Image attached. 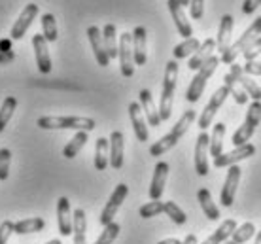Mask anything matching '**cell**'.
Here are the masks:
<instances>
[{
    "mask_svg": "<svg viewBox=\"0 0 261 244\" xmlns=\"http://www.w3.org/2000/svg\"><path fill=\"white\" fill-rule=\"evenodd\" d=\"M42 36L46 42H55L59 38V29H57V19L53 13H44L42 15Z\"/></svg>",
    "mask_w": 261,
    "mask_h": 244,
    "instance_id": "cell-34",
    "label": "cell"
},
{
    "mask_svg": "<svg viewBox=\"0 0 261 244\" xmlns=\"http://www.w3.org/2000/svg\"><path fill=\"white\" fill-rule=\"evenodd\" d=\"M227 95H229V89L225 86L218 87V89L214 91V95H212V97H210V100H208V104L204 106L202 114L199 116V129H201V131H206V129L212 125L216 114H218V110H220V108H222V104L225 102Z\"/></svg>",
    "mask_w": 261,
    "mask_h": 244,
    "instance_id": "cell-7",
    "label": "cell"
},
{
    "mask_svg": "<svg viewBox=\"0 0 261 244\" xmlns=\"http://www.w3.org/2000/svg\"><path fill=\"white\" fill-rule=\"evenodd\" d=\"M108 165H110V144H108V139L100 137L95 144V169L106 171Z\"/></svg>",
    "mask_w": 261,
    "mask_h": 244,
    "instance_id": "cell-28",
    "label": "cell"
},
{
    "mask_svg": "<svg viewBox=\"0 0 261 244\" xmlns=\"http://www.w3.org/2000/svg\"><path fill=\"white\" fill-rule=\"evenodd\" d=\"M223 82H225V87L229 89V95H233L237 104H246L248 102V95L242 91V87L235 82V78L231 74H225L223 76Z\"/></svg>",
    "mask_w": 261,
    "mask_h": 244,
    "instance_id": "cell-36",
    "label": "cell"
},
{
    "mask_svg": "<svg viewBox=\"0 0 261 244\" xmlns=\"http://www.w3.org/2000/svg\"><path fill=\"white\" fill-rule=\"evenodd\" d=\"M190 13H191V19H202L204 0H190Z\"/></svg>",
    "mask_w": 261,
    "mask_h": 244,
    "instance_id": "cell-44",
    "label": "cell"
},
{
    "mask_svg": "<svg viewBox=\"0 0 261 244\" xmlns=\"http://www.w3.org/2000/svg\"><path fill=\"white\" fill-rule=\"evenodd\" d=\"M255 235V225L252 224V222H246V224H242L241 227H237L235 231H233V235H231V240L235 244H244L248 242L250 238Z\"/></svg>",
    "mask_w": 261,
    "mask_h": 244,
    "instance_id": "cell-38",
    "label": "cell"
},
{
    "mask_svg": "<svg viewBox=\"0 0 261 244\" xmlns=\"http://www.w3.org/2000/svg\"><path fill=\"white\" fill-rule=\"evenodd\" d=\"M242 70L248 76H261V63L259 61H246V65L242 66Z\"/></svg>",
    "mask_w": 261,
    "mask_h": 244,
    "instance_id": "cell-46",
    "label": "cell"
},
{
    "mask_svg": "<svg viewBox=\"0 0 261 244\" xmlns=\"http://www.w3.org/2000/svg\"><path fill=\"white\" fill-rule=\"evenodd\" d=\"M110 144V167L112 169H121L123 167V152H125V139L121 131H114L108 139Z\"/></svg>",
    "mask_w": 261,
    "mask_h": 244,
    "instance_id": "cell-21",
    "label": "cell"
},
{
    "mask_svg": "<svg viewBox=\"0 0 261 244\" xmlns=\"http://www.w3.org/2000/svg\"><path fill=\"white\" fill-rule=\"evenodd\" d=\"M40 129H72V131H93L97 123L91 118L80 116H42L38 118Z\"/></svg>",
    "mask_w": 261,
    "mask_h": 244,
    "instance_id": "cell-3",
    "label": "cell"
},
{
    "mask_svg": "<svg viewBox=\"0 0 261 244\" xmlns=\"http://www.w3.org/2000/svg\"><path fill=\"white\" fill-rule=\"evenodd\" d=\"M242 55H244V59L246 61H255L257 57H259L261 55V34L254 40V42H252V44H250L248 47H246V49H244Z\"/></svg>",
    "mask_w": 261,
    "mask_h": 244,
    "instance_id": "cell-43",
    "label": "cell"
},
{
    "mask_svg": "<svg viewBox=\"0 0 261 244\" xmlns=\"http://www.w3.org/2000/svg\"><path fill=\"white\" fill-rule=\"evenodd\" d=\"M0 47H4V51H10V42H0ZM2 51V49H0Z\"/></svg>",
    "mask_w": 261,
    "mask_h": 244,
    "instance_id": "cell-51",
    "label": "cell"
},
{
    "mask_svg": "<svg viewBox=\"0 0 261 244\" xmlns=\"http://www.w3.org/2000/svg\"><path fill=\"white\" fill-rule=\"evenodd\" d=\"M237 229V222L233 218L225 220V222H222V225L216 229L212 235H210L206 240L202 244H223L225 240H227L231 235H233V231Z\"/></svg>",
    "mask_w": 261,
    "mask_h": 244,
    "instance_id": "cell-27",
    "label": "cell"
},
{
    "mask_svg": "<svg viewBox=\"0 0 261 244\" xmlns=\"http://www.w3.org/2000/svg\"><path fill=\"white\" fill-rule=\"evenodd\" d=\"M87 139H89V137H87V132L85 131H76L74 139H70V142L63 148V155H65L66 159H74L80 152H82V148L85 146Z\"/></svg>",
    "mask_w": 261,
    "mask_h": 244,
    "instance_id": "cell-33",
    "label": "cell"
},
{
    "mask_svg": "<svg viewBox=\"0 0 261 244\" xmlns=\"http://www.w3.org/2000/svg\"><path fill=\"white\" fill-rule=\"evenodd\" d=\"M197 199H199V205H201L206 218L212 220V222H216V220L220 218V210H218L216 203L212 201V195H210V192L206 187H201V189L197 192Z\"/></svg>",
    "mask_w": 261,
    "mask_h": 244,
    "instance_id": "cell-29",
    "label": "cell"
},
{
    "mask_svg": "<svg viewBox=\"0 0 261 244\" xmlns=\"http://www.w3.org/2000/svg\"><path fill=\"white\" fill-rule=\"evenodd\" d=\"M259 6H261V0H244L242 2V13L250 15V13H254Z\"/></svg>",
    "mask_w": 261,
    "mask_h": 244,
    "instance_id": "cell-47",
    "label": "cell"
},
{
    "mask_svg": "<svg viewBox=\"0 0 261 244\" xmlns=\"http://www.w3.org/2000/svg\"><path fill=\"white\" fill-rule=\"evenodd\" d=\"M100 33H102V42H105V49L108 53V57L116 59L118 57V31H116V25L108 23Z\"/></svg>",
    "mask_w": 261,
    "mask_h": 244,
    "instance_id": "cell-30",
    "label": "cell"
},
{
    "mask_svg": "<svg viewBox=\"0 0 261 244\" xmlns=\"http://www.w3.org/2000/svg\"><path fill=\"white\" fill-rule=\"evenodd\" d=\"M218 65H220V57H218V55H212V57H208V59L202 63L201 68L197 70L195 78L191 79L188 91H186V100H188V102H197V100L201 99L202 91H204V87H206V82H208L210 76L216 72Z\"/></svg>",
    "mask_w": 261,
    "mask_h": 244,
    "instance_id": "cell-4",
    "label": "cell"
},
{
    "mask_svg": "<svg viewBox=\"0 0 261 244\" xmlns=\"http://www.w3.org/2000/svg\"><path fill=\"white\" fill-rule=\"evenodd\" d=\"M13 235V224L12 222H2L0 224V244H6L8 242V238Z\"/></svg>",
    "mask_w": 261,
    "mask_h": 244,
    "instance_id": "cell-45",
    "label": "cell"
},
{
    "mask_svg": "<svg viewBox=\"0 0 261 244\" xmlns=\"http://www.w3.org/2000/svg\"><path fill=\"white\" fill-rule=\"evenodd\" d=\"M10 163H12V152L8 148L0 150V182H4L10 174Z\"/></svg>",
    "mask_w": 261,
    "mask_h": 244,
    "instance_id": "cell-42",
    "label": "cell"
},
{
    "mask_svg": "<svg viewBox=\"0 0 261 244\" xmlns=\"http://www.w3.org/2000/svg\"><path fill=\"white\" fill-rule=\"evenodd\" d=\"M44 227H46V220L44 218H27L17 222V224H13V233L15 235L38 233V231H44Z\"/></svg>",
    "mask_w": 261,
    "mask_h": 244,
    "instance_id": "cell-31",
    "label": "cell"
},
{
    "mask_svg": "<svg viewBox=\"0 0 261 244\" xmlns=\"http://www.w3.org/2000/svg\"><path fill=\"white\" fill-rule=\"evenodd\" d=\"M167 6H169V12L172 15V19H174V25H176L180 36L191 38L193 29H191V23L188 19V15H186V12H184V8L178 4V0H167Z\"/></svg>",
    "mask_w": 261,
    "mask_h": 244,
    "instance_id": "cell-16",
    "label": "cell"
},
{
    "mask_svg": "<svg viewBox=\"0 0 261 244\" xmlns=\"http://www.w3.org/2000/svg\"><path fill=\"white\" fill-rule=\"evenodd\" d=\"M46 244H63V242H61L59 238H53V240H49V242H46Z\"/></svg>",
    "mask_w": 261,
    "mask_h": 244,
    "instance_id": "cell-53",
    "label": "cell"
},
{
    "mask_svg": "<svg viewBox=\"0 0 261 244\" xmlns=\"http://www.w3.org/2000/svg\"><path fill=\"white\" fill-rule=\"evenodd\" d=\"M241 167L239 165H231L227 171V178H225V184L222 187V201L223 206H231L233 205V201H235V195H237V187H239V182H241Z\"/></svg>",
    "mask_w": 261,
    "mask_h": 244,
    "instance_id": "cell-14",
    "label": "cell"
},
{
    "mask_svg": "<svg viewBox=\"0 0 261 244\" xmlns=\"http://www.w3.org/2000/svg\"><path fill=\"white\" fill-rule=\"evenodd\" d=\"M163 212L176 225H184L186 222H188V216H186V212H184L182 208L176 205V203H172V201H167V203H163Z\"/></svg>",
    "mask_w": 261,
    "mask_h": 244,
    "instance_id": "cell-39",
    "label": "cell"
},
{
    "mask_svg": "<svg viewBox=\"0 0 261 244\" xmlns=\"http://www.w3.org/2000/svg\"><path fill=\"white\" fill-rule=\"evenodd\" d=\"M178 82V63L169 61L165 68V79H163V91H161V100H159V118L161 121H167L172 116V100H174V91H176Z\"/></svg>",
    "mask_w": 261,
    "mask_h": 244,
    "instance_id": "cell-2",
    "label": "cell"
},
{
    "mask_svg": "<svg viewBox=\"0 0 261 244\" xmlns=\"http://www.w3.org/2000/svg\"><path fill=\"white\" fill-rule=\"evenodd\" d=\"M130 38H133V59H135V65H146V59H148V51H146L148 33H146V29L144 26H137L130 33Z\"/></svg>",
    "mask_w": 261,
    "mask_h": 244,
    "instance_id": "cell-15",
    "label": "cell"
},
{
    "mask_svg": "<svg viewBox=\"0 0 261 244\" xmlns=\"http://www.w3.org/2000/svg\"><path fill=\"white\" fill-rule=\"evenodd\" d=\"M182 244H197V237L191 233V235H188V237L184 238V242Z\"/></svg>",
    "mask_w": 261,
    "mask_h": 244,
    "instance_id": "cell-49",
    "label": "cell"
},
{
    "mask_svg": "<svg viewBox=\"0 0 261 244\" xmlns=\"http://www.w3.org/2000/svg\"><path fill=\"white\" fill-rule=\"evenodd\" d=\"M261 34V17H257V19H254V23L242 33V36L239 40H237L235 44H231V46L227 47V51L222 53L220 55V63H225V65H233L235 63V59L241 55V53H244V49L254 42L257 36Z\"/></svg>",
    "mask_w": 261,
    "mask_h": 244,
    "instance_id": "cell-5",
    "label": "cell"
},
{
    "mask_svg": "<svg viewBox=\"0 0 261 244\" xmlns=\"http://www.w3.org/2000/svg\"><path fill=\"white\" fill-rule=\"evenodd\" d=\"M255 153V146L254 144H242V146H237L233 148L231 152L227 153H220L218 157H214V167L216 169H223V167H231V165H237L239 161L242 159H248L252 157Z\"/></svg>",
    "mask_w": 261,
    "mask_h": 244,
    "instance_id": "cell-10",
    "label": "cell"
},
{
    "mask_svg": "<svg viewBox=\"0 0 261 244\" xmlns=\"http://www.w3.org/2000/svg\"><path fill=\"white\" fill-rule=\"evenodd\" d=\"M169 163L165 161H159L155 165V171H153V178H151L150 185V199L151 201H159L161 195L165 192V184H167V178H169Z\"/></svg>",
    "mask_w": 261,
    "mask_h": 244,
    "instance_id": "cell-18",
    "label": "cell"
},
{
    "mask_svg": "<svg viewBox=\"0 0 261 244\" xmlns=\"http://www.w3.org/2000/svg\"><path fill=\"white\" fill-rule=\"evenodd\" d=\"M57 227L61 237L72 235V214H70V201L66 197L57 199Z\"/></svg>",
    "mask_w": 261,
    "mask_h": 244,
    "instance_id": "cell-22",
    "label": "cell"
},
{
    "mask_svg": "<svg viewBox=\"0 0 261 244\" xmlns=\"http://www.w3.org/2000/svg\"><path fill=\"white\" fill-rule=\"evenodd\" d=\"M34 55H36V65L42 74L51 72V57H49V49H47V42L42 34H34L33 38Z\"/></svg>",
    "mask_w": 261,
    "mask_h": 244,
    "instance_id": "cell-17",
    "label": "cell"
},
{
    "mask_svg": "<svg viewBox=\"0 0 261 244\" xmlns=\"http://www.w3.org/2000/svg\"><path fill=\"white\" fill-rule=\"evenodd\" d=\"M208 142H210V137L206 134V131H201V134L197 137V144H195V171L199 176H206L210 171Z\"/></svg>",
    "mask_w": 261,
    "mask_h": 244,
    "instance_id": "cell-13",
    "label": "cell"
},
{
    "mask_svg": "<svg viewBox=\"0 0 261 244\" xmlns=\"http://www.w3.org/2000/svg\"><path fill=\"white\" fill-rule=\"evenodd\" d=\"M138 97H140V108H142V114L146 116L148 119V123L151 127H159L161 125V118H159V110H157L155 102H153V97H151L150 89H142V91L138 93Z\"/></svg>",
    "mask_w": 261,
    "mask_h": 244,
    "instance_id": "cell-23",
    "label": "cell"
},
{
    "mask_svg": "<svg viewBox=\"0 0 261 244\" xmlns=\"http://www.w3.org/2000/svg\"><path fill=\"white\" fill-rule=\"evenodd\" d=\"M233 26H235V21H233V15L225 13L220 21V29H218V38H216V47L220 55L227 51V47L231 46V34H233Z\"/></svg>",
    "mask_w": 261,
    "mask_h": 244,
    "instance_id": "cell-24",
    "label": "cell"
},
{
    "mask_svg": "<svg viewBox=\"0 0 261 244\" xmlns=\"http://www.w3.org/2000/svg\"><path fill=\"white\" fill-rule=\"evenodd\" d=\"M197 114L195 110H188V112L182 114V118L176 121V125L172 127V131L169 132V134H165L163 139H159L155 142V144H151L150 148V155H153V157H159V155H163V153H167L169 150H172L174 146L182 140V137L188 132V129H190V125H193V121H195Z\"/></svg>",
    "mask_w": 261,
    "mask_h": 244,
    "instance_id": "cell-1",
    "label": "cell"
},
{
    "mask_svg": "<svg viewBox=\"0 0 261 244\" xmlns=\"http://www.w3.org/2000/svg\"><path fill=\"white\" fill-rule=\"evenodd\" d=\"M87 235V216L82 208H76L72 214V237H74V244H87L85 240Z\"/></svg>",
    "mask_w": 261,
    "mask_h": 244,
    "instance_id": "cell-25",
    "label": "cell"
},
{
    "mask_svg": "<svg viewBox=\"0 0 261 244\" xmlns=\"http://www.w3.org/2000/svg\"><path fill=\"white\" fill-rule=\"evenodd\" d=\"M127 193H129V187H127L125 184L116 185V189L112 192V195H110V199H108L106 206L102 208V212H100V224L108 225V224H112V222H114V218H116L118 210L121 208V205H123L125 199H127Z\"/></svg>",
    "mask_w": 261,
    "mask_h": 244,
    "instance_id": "cell-9",
    "label": "cell"
},
{
    "mask_svg": "<svg viewBox=\"0 0 261 244\" xmlns=\"http://www.w3.org/2000/svg\"><path fill=\"white\" fill-rule=\"evenodd\" d=\"M199 46H201V42L197 38H186L182 42V44H178L174 49H172V55H174V61L178 59H186V57H190V55H193V53L199 49Z\"/></svg>",
    "mask_w": 261,
    "mask_h": 244,
    "instance_id": "cell-35",
    "label": "cell"
},
{
    "mask_svg": "<svg viewBox=\"0 0 261 244\" xmlns=\"http://www.w3.org/2000/svg\"><path fill=\"white\" fill-rule=\"evenodd\" d=\"M159 244H182V240H178V238H165Z\"/></svg>",
    "mask_w": 261,
    "mask_h": 244,
    "instance_id": "cell-50",
    "label": "cell"
},
{
    "mask_svg": "<svg viewBox=\"0 0 261 244\" xmlns=\"http://www.w3.org/2000/svg\"><path fill=\"white\" fill-rule=\"evenodd\" d=\"M36 15H38V4H33V2L27 4V6L23 8V12L19 13V17L13 23L12 31H10V36H12L13 40L23 38L27 34V31H29V26L33 25V21L36 19Z\"/></svg>",
    "mask_w": 261,
    "mask_h": 244,
    "instance_id": "cell-11",
    "label": "cell"
},
{
    "mask_svg": "<svg viewBox=\"0 0 261 244\" xmlns=\"http://www.w3.org/2000/svg\"><path fill=\"white\" fill-rule=\"evenodd\" d=\"M161 212H163V203H161V201H150V203H146V205L140 206L138 214H140L144 220H148V218H153V216H159Z\"/></svg>",
    "mask_w": 261,
    "mask_h": 244,
    "instance_id": "cell-41",
    "label": "cell"
},
{
    "mask_svg": "<svg viewBox=\"0 0 261 244\" xmlns=\"http://www.w3.org/2000/svg\"><path fill=\"white\" fill-rule=\"evenodd\" d=\"M178 4L182 8H186V6H190V0H178Z\"/></svg>",
    "mask_w": 261,
    "mask_h": 244,
    "instance_id": "cell-52",
    "label": "cell"
},
{
    "mask_svg": "<svg viewBox=\"0 0 261 244\" xmlns=\"http://www.w3.org/2000/svg\"><path fill=\"white\" fill-rule=\"evenodd\" d=\"M129 118H130V123H133V131H135V134H137V140L146 142V140L150 139V131H148L142 108H140L138 102H130L129 104Z\"/></svg>",
    "mask_w": 261,
    "mask_h": 244,
    "instance_id": "cell-19",
    "label": "cell"
},
{
    "mask_svg": "<svg viewBox=\"0 0 261 244\" xmlns=\"http://www.w3.org/2000/svg\"><path fill=\"white\" fill-rule=\"evenodd\" d=\"M229 74L235 78V82L242 87V91L246 93L250 99H252V100H261V87L255 84L254 79L250 78L248 74L242 70L241 65L233 63V65H231V72H229Z\"/></svg>",
    "mask_w": 261,
    "mask_h": 244,
    "instance_id": "cell-12",
    "label": "cell"
},
{
    "mask_svg": "<svg viewBox=\"0 0 261 244\" xmlns=\"http://www.w3.org/2000/svg\"><path fill=\"white\" fill-rule=\"evenodd\" d=\"M119 231H121V227H119V224H116V222L105 225V231L100 233V237L95 240V244H112L118 238Z\"/></svg>",
    "mask_w": 261,
    "mask_h": 244,
    "instance_id": "cell-40",
    "label": "cell"
},
{
    "mask_svg": "<svg viewBox=\"0 0 261 244\" xmlns=\"http://www.w3.org/2000/svg\"><path fill=\"white\" fill-rule=\"evenodd\" d=\"M223 137H225V123H216L208 142V152L212 157H218L220 153H223Z\"/></svg>",
    "mask_w": 261,
    "mask_h": 244,
    "instance_id": "cell-32",
    "label": "cell"
},
{
    "mask_svg": "<svg viewBox=\"0 0 261 244\" xmlns=\"http://www.w3.org/2000/svg\"><path fill=\"white\" fill-rule=\"evenodd\" d=\"M87 36H89V42H91V49L95 53V59L100 66H108L110 65V57L105 49V42H102V33L98 26H89L87 29Z\"/></svg>",
    "mask_w": 261,
    "mask_h": 244,
    "instance_id": "cell-20",
    "label": "cell"
},
{
    "mask_svg": "<svg viewBox=\"0 0 261 244\" xmlns=\"http://www.w3.org/2000/svg\"><path fill=\"white\" fill-rule=\"evenodd\" d=\"M15 59V53L10 49V51H0V65H4V63H10V61Z\"/></svg>",
    "mask_w": 261,
    "mask_h": 244,
    "instance_id": "cell-48",
    "label": "cell"
},
{
    "mask_svg": "<svg viewBox=\"0 0 261 244\" xmlns=\"http://www.w3.org/2000/svg\"><path fill=\"white\" fill-rule=\"evenodd\" d=\"M255 244H261V231L257 233V237H255Z\"/></svg>",
    "mask_w": 261,
    "mask_h": 244,
    "instance_id": "cell-54",
    "label": "cell"
},
{
    "mask_svg": "<svg viewBox=\"0 0 261 244\" xmlns=\"http://www.w3.org/2000/svg\"><path fill=\"white\" fill-rule=\"evenodd\" d=\"M15 108H17V99L15 97H6L2 106H0V132L6 129L8 121L12 119Z\"/></svg>",
    "mask_w": 261,
    "mask_h": 244,
    "instance_id": "cell-37",
    "label": "cell"
},
{
    "mask_svg": "<svg viewBox=\"0 0 261 244\" xmlns=\"http://www.w3.org/2000/svg\"><path fill=\"white\" fill-rule=\"evenodd\" d=\"M261 121V100H252V104L248 106V112H246V118H244V123H242L239 129L233 134V146H242L248 144V140L252 139V134L255 132L257 125Z\"/></svg>",
    "mask_w": 261,
    "mask_h": 244,
    "instance_id": "cell-6",
    "label": "cell"
},
{
    "mask_svg": "<svg viewBox=\"0 0 261 244\" xmlns=\"http://www.w3.org/2000/svg\"><path fill=\"white\" fill-rule=\"evenodd\" d=\"M118 59L119 70L125 78H130L135 74V59H133V38L130 33H123L118 38Z\"/></svg>",
    "mask_w": 261,
    "mask_h": 244,
    "instance_id": "cell-8",
    "label": "cell"
},
{
    "mask_svg": "<svg viewBox=\"0 0 261 244\" xmlns=\"http://www.w3.org/2000/svg\"><path fill=\"white\" fill-rule=\"evenodd\" d=\"M223 244H235V242H233V240H225Z\"/></svg>",
    "mask_w": 261,
    "mask_h": 244,
    "instance_id": "cell-55",
    "label": "cell"
},
{
    "mask_svg": "<svg viewBox=\"0 0 261 244\" xmlns=\"http://www.w3.org/2000/svg\"><path fill=\"white\" fill-rule=\"evenodd\" d=\"M214 49H216V40L214 38H206L201 46H199V49L191 55V59H190V63H188V66H190L191 70H199L202 63L208 59V57H212Z\"/></svg>",
    "mask_w": 261,
    "mask_h": 244,
    "instance_id": "cell-26",
    "label": "cell"
}]
</instances>
